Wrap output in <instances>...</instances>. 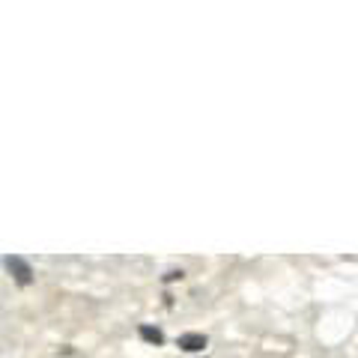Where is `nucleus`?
<instances>
[{"mask_svg":"<svg viewBox=\"0 0 358 358\" xmlns=\"http://www.w3.org/2000/svg\"><path fill=\"white\" fill-rule=\"evenodd\" d=\"M6 266H9V268H15V278H18V284H27V281H30V268H27L24 263H21L18 257H9V260H6Z\"/></svg>","mask_w":358,"mask_h":358,"instance_id":"1","label":"nucleus"},{"mask_svg":"<svg viewBox=\"0 0 358 358\" xmlns=\"http://www.w3.org/2000/svg\"><path fill=\"white\" fill-rule=\"evenodd\" d=\"M179 343H182V350H200V346H203L206 341H203V338H197V334H188V338H182Z\"/></svg>","mask_w":358,"mask_h":358,"instance_id":"2","label":"nucleus"},{"mask_svg":"<svg viewBox=\"0 0 358 358\" xmlns=\"http://www.w3.org/2000/svg\"><path fill=\"white\" fill-rule=\"evenodd\" d=\"M143 338H150L155 343H162V331H152V329H143Z\"/></svg>","mask_w":358,"mask_h":358,"instance_id":"3","label":"nucleus"}]
</instances>
